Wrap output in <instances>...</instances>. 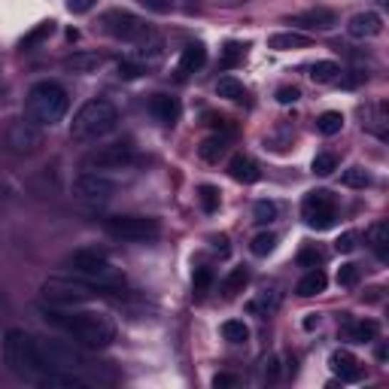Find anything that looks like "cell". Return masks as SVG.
Returning a JSON list of instances; mask_svg holds the SVG:
<instances>
[{"mask_svg":"<svg viewBox=\"0 0 389 389\" xmlns=\"http://www.w3.org/2000/svg\"><path fill=\"white\" fill-rule=\"evenodd\" d=\"M43 319L58 326L61 331H67L79 344L95 347V350L107 347L110 341L116 338V326H113L107 316L91 313V311H49V307H43Z\"/></svg>","mask_w":389,"mask_h":389,"instance_id":"obj_1","label":"cell"},{"mask_svg":"<svg viewBox=\"0 0 389 389\" xmlns=\"http://www.w3.org/2000/svg\"><path fill=\"white\" fill-rule=\"evenodd\" d=\"M67 107H71V98H67V91L58 83H52V79L37 83L28 91V100H25L28 119L33 125H40V128H52V125H58L67 116Z\"/></svg>","mask_w":389,"mask_h":389,"instance_id":"obj_2","label":"cell"},{"mask_svg":"<svg viewBox=\"0 0 389 389\" xmlns=\"http://www.w3.org/2000/svg\"><path fill=\"white\" fill-rule=\"evenodd\" d=\"M4 359L9 365V371L21 380H37L46 371V365L40 359V347L37 338L28 335L25 328H9L4 338Z\"/></svg>","mask_w":389,"mask_h":389,"instance_id":"obj_3","label":"cell"},{"mask_svg":"<svg viewBox=\"0 0 389 389\" xmlns=\"http://www.w3.org/2000/svg\"><path fill=\"white\" fill-rule=\"evenodd\" d=\"M116 122H119V113L110 100H100V98L88 100V104L76 110V116L71 122V137L73 140H98V137H104L116 128Z\"/></svg>","mask_w":389,"mask_h":389,"instance_id":"obj_4","label":"cell"},{"mask_svg":"<svg viewBox=\"0 0 389 389\" xmlns=\"http://www.w3.org/2000/svg\"><path fill=\"white\" fill-rule=\"evenodd\" d=\"M67 265L73 268L79 280L98 286V289H116V286L125 283V274L107 256L95 253V249H76L73 256H67Z\"/></svg>","mask_w":389,"mask_h":389,"instance_id":"obj_5","label":"cell"},{"mask_svg":"<svg viewBox=\"0 0 389 389\" xmlns=\"http://www.w3.org/2000/svg\"><path fill=\"white\" fill-rule=\"evenodd\" d=\"M104 232L113 240H125V244H146L162 234V225L152 216H113L104 222Z\"/></svg>","mask_w":389,"mask_h":389,"instance_id":"obj_6","label":"cell"},{"mask_svg":"<svg viewBox=\"0 0 389 389\" xmlns=\"http://www.w3.org/2000/svg\"><path fill=\"white\" fill-rule=\"evenodd\" d=\"M37 347H40L43 365L46 368H52V371H85L88 368L85 353L76 344H71V341L49 338V341H37Z\"/></svg>","mask_w":389,"mask_h":389,"instance_id":"obj_7","label":"cell"},{"mask_svg":"<svg viewBox=\"0 0 389 389\" xmlns=\"http://www.w3.org/2000/svg\"><path fill=\"white\" fill-rule=\"evenodd\" d=\"M95 295H100L98 286H91L85 280H71V277H49L43 283V299H49L55 304H85Z\"/></svg>","mask_w":389,"mask_h":389,"instance_id":"obj_8","label":"cell"},{"mask_svg":"<svg viewBox=\"0 0 389 389\" xmlns=\"http://www.w3.org/2000/svg\"><path fill=\"white\" fill-rule=\"evenodd\" d=\"M100 31L122 40V43L150 40V28H146L134 13H128V9H110V13H104V19H100Z\"/></svg>","mask_w":389,"mask_h":389,"instance_id":"obj_9","label":"cell"},{"mask_svg":"<svg viewBox=\"0 0 389 389\" xmlns=\"http://www.w3.org/2000/svg\"><path fill=\"white\" fill-rule=\"evenodd\" d=\"M301 216H304V222L311 225V228H331L338 219V204H335V194H331L328 189H313V192H307L304 194V201H301Z\"/></svg>","mask_w":389,"mask_h":389,"instance_id":"obj_10","label":"cell"},{"mask_svg":"<svg viewBox=\"0 0 389 389\" xmlns=\"http://www.w3.org/2000/svg\"><path fill=\"white\" fill-rule=\"evenodd\" d=\"M134 162V150L128 143H113V146H100V150L88 152L83 158V167L85 170H119V167H128Z\"/></svg>","mask_w":389,"mask_h":389,"instance_id":"obj_11","label":"cell"},{"mask_svg":"<svg viewBox=\"0 0 389 389\" xmlns=\"http://www.w3.org/2000/svg\"><path fill=\"white\" fill-rule=\"evenodd\" d=\"M113 192H116V186L104 174H98V170H85V174H79L73 180V194L79 201H91V204L110 201Z\"/></svg>","mask_w":389,"mask_h":389,"instance_id":"obj_12","label":"cell"},{"mask_svg":"<svg viewBox=\"0 0 389 389\" xmlns=\"http://www.w3.org/2000/svg\"><path fill=\"white\" fill-rule=\"evenodd\" d=\"M43 143V134H40V125L33 122H13L6 128V150L16 152V155H31L37 152Z\"/></svg>","mask_w":389,"mask_h":389,"instance_id":"obj_13","label":"cell"},{"mask_svg":"<svg viewBox=\"0 0 389 389\" xmlns=\"http://www.w3.org/2000/svg\"><path fill=\"white\" fill-rule=\"evenodd\" d=\"M292 25L307 28V31H331L338 25V13H335V9H326V6H313V9H307V13H301V16H295Z\"/></svg>","mask_w":389,"mask_h":389,"instance_id":"obj_14","label":"cell"},{"mask_svg":"<svg viewBox=\"0 0 389 389\" xmlns=\"http://www.w3.org/2000/svg\"><path fill=\"white\" fill-rule=\"evenodd\" d=\"M33 383L43 389H85L88 386L85 377H79L76 371H52V368H46Z\"/></svg>","mask_w":389,"mask_h":389,"instance_id":"obj_15","label":"cell"},{"mask_svg":"<svg viewBox=\"0 0 389 389\" xmlns=\"http://www.w3.org/2000/svg\"><path fill=\"white\" fill-rule=\"evenodd\" d=\"M328 368L341 377V383H353V380H359V377H362L359 359L353 356V353H347V350H335V353H331V356H328Z\"/></svg>","mask_w":389,"mask_h":389,"instance_id":"obj_16","label":"cell"},{"mask_svg":"<svg viewBox=\"0 0 389 389\" xmlns=\"http://www.w3.org/2000/svg\"><path fill=\"white\" fill-rule=\"evenodd\" d=\"M350 37H356V40H368V37H377V33L383 31V19L377 16V13H356L350 19Z\"/></svg>","mask_w":389,"mask_h":389,"instance_id":"obj_17","label":"cell"},{"mask_svg":"<svg viewBox=\"0 0 389 389\" xmlns=\"http://www.w3.org/2000/svg\"><path fill=\"white\" fill-rule=\"evenodd\" d=\"M204 64H207V49H204L201 43H189L186 49H182V55H180V67H177V73H180V79H186L189 73L201 71Z\"/></svg>","mask_w":389,"mask_h":389,"instance_id":"obj_18","label":"cell"},{"mask_svg":"<svg viewBox=\"0 0 389 389\" xmlns=\"http://www.w3.org/2000/svg\"><path fill=\"white\" fill-rule=\"evenodd\" d=\"M150 113L162 122V125H174L180 119V100L170 98V95H155L150 100Z\"/></svg>","mask_w":389,"mask_h":389,"instance_id":"obj_19","label":"cell"},{"mask_svg":"<svg viewBox=\"0 0 389 389\" xmlns=\"http://www.w3.org/2000/svg\"><path fill=\"white\" fill-rule=\"evenodd\" d=\"M228 174H232V180L244 182V186H249V182H259V165L253 162V158L247 155H234L232 162H228Z\"/></svg>","mask_w":389,"mask_h":389,"instance_id":"obj_20","label":"cell"},{"mask_svg":"<svg viewBox=\"0 0 389 389\" xmlns=\"http://www.w3.org/2000/svg\"><path fill=\"white\" fill-rule=\"evenodd\" d=\"M326 286H328L326 271H323V268H313V271H307L304 277L299 280V286H295V292H299L301 299H313V295L326 292Z\"/></svg>","mask_w":389,"mask_h":389,"instance_id":"obj_21","label":"cell"},{"mask_svg":"<svg viewBox=\"0 0 389 389\" xmlns=\"http://www.w3.org/2000/svg\"><path fill=\"white\" fill-rule=\"evenodd\" d=\"M311 46V40L304 33H295V31H286V33H274L268 40V49H277V52H286V49H304Z\"/></svg>","mask_w":389,"mask_h":389,"instance_id":"obj_22","label":"cell"},{"mask_svg":"<svg viewBox=\"0 0 389 389\" xmlns=\"http://www.w3.org/2000/svg\"><path fill=\"white\" fill-rule=\"evenodd\" d=\"M368 244L377 253V259H386L389 256V225L386 222H374L368 228Z\"/></svg>","mask_w":389,"mask_h":389,"instance_id":"obj_23","label":"cell"},{"mask_svg":"<svg viewBox=\"0 0 389 389\" xmlns=\"http://www.w3.org/2000/svg\"><path fill=\"white\" fill-rule=\"evenodd\" d=\"M311 79H313V83H319V85L338 83V79H341V67L335 61H316L311 67Z\"/></svg>","mask_w":389,"mask_h":389,"instance_id":"obj_24","label":"cell"},{"mask_svg":"<svg viewBox=\"0 0 389 389\" xmlns=\"http://www.w3.org/2000/svg\"><path fill=\"white\" fill-rule=\"evenodd\" d=\"M216 95L225 98V100H234V104H240V100L247 98V88L240 85L234 76H222L219 83H216Z\"/></svg>","mask_w":389,"mask_h":389,"instance_id":"obj_25","label":"cell"},{"mask_svg":"<svg viewBox=\"0 0 389 389\" xmlns=\"http://www.w3.org/2000/svg\"><path fill=\"white\" fill-rule=\"evenodd\" d=\"M222 338L228 341V344H247L249 328H247L244 319H225V323H222Z\"/></svg>","mask_w":389,"mask_h":389,"instance_id":"obj_26","label":"cell"},{"mask_svg":"<svg viewBox=\"0 0 389 389\" xmlns=\"http://www.w3.org/2000/svg\"><path fill=\"white\" fill-rule=\"evenodd\" d=\"M228 150V137H222V134H213V137H207V140L201 143V158L204 162H219V155Z\"/></svg>","mask_w":389,"mask_h":389,"instance_id":"obj_27","label":"cell"},{"mask_svg":"<svg viewBox=\"0 0 389 389\" xmlns=\"http://www.w3.org/2000/svg\"><path fill=\"white\" fill-rule=\"evenodd\" d=\"M247 283H249V271H247V268H234V271L222 280V295H225V299H234L237 292H244Z\"/></svg>","mask_w":389,"mask_h":389,"instance_id":"obj_28","label":"cell"},{"mask_svg":"<svg viewBox=\"0 0 389 389\" xmlns=\"http://www.w3.org/2000/svg\"><path fill=\"white\" fill-rule=\"evenodd\" d=\"M377 323L374 319H362V323H353L350 326V341H356V344H371V341L377 338Z\"/></svg>","mask_w":389,"mask_h":389,"instance_id":"obj_29","label":"cell"},{"mask_svg":"<svg viewBox=\"0 0 389 389\" xmlns=\"http://www.w3.org/2000/svg\"><path fill=\"white\" fill-rule=\"evenodd\" d=\"M341 128H344V116H341V113H335V110H328V113H323V116L316 119V131L326 134V137L341 134Z\"/></svg>","mask_w":389,"mask_h":389,"instance_id":"obj_30","label":"cell"},{"mask_svg":"<svg viewBox=\"0 0 389 389\" xmlns=\"http://www.w3.org/2000/svg\"><path fill=\"white\" fill-rule=\"evenodd\" d=\"M55 31V21H40L37 28H33L31 33H25V40H21V49H33V46H40L43 40H49Z\"/></svg>","mask_w":389,"mask_h":389,"instance_id":"obj_31","label":"cell"},{"mask_svg":"<svg viewBox=\"0 0 389 389\" xmlns=\"http://www.w3.org/2000/svg\"><path fill=\"white\" fill-rule=\"evenodd\" d=\"M71 71H79V73H88V71H95V67H100L104 64V55H73V58H67L64 61Z\"/></svg>","mask_w":389,"mask_h":389,"instance_id":"obj_32","label":"cell"},{"mask_svg":"<svg viewBox=\"0 0 389 389\" xmlns=\"http://www.w3.org/2000/svg\"><path fill=\"white\" fill-rule=\"evenodd\" d=\"M219 189L216 186H198V204H201V210L204 213H216L219 210Z\"/></svg>","mask_w":389,"mask_h":389,"instance_id":"obj_33","label":"cell"},{"mask_svg":"<svg viewBox=\"0 0 389 389\" xmlns=\"http://www.w3.org/2000/svg\"><path fill=\"white\" fill-rule=\"evenodd\" d=\"M341 182L350 186V189H365V186H371V174L365 167H350V170H344Z\"/></svg>","mask_w":389,"mask_h":389,"instance_id":"obj_34","label":"cell"},{"mask_svg":"<svg viewBox=\"0 0 389 389\" xmlns=\"http://www.w3.org/2000/svg\"><path fill=\"white\" fill-rule=\"evenodd\" d=\"M274 247H277V234L271 232H261L253 237V244H249V249H253V256H268L274 253Z\"/></svg>","mask_w":389,"mask_h":389,"instance_id":"obj_35","label":"cell"},{"mask_svg":"<svg viewBox=\"0 0 389 389\" xmlns=\"http://www.w3.org/2000/svg\"><path fill=\"white\" fill-rule=\"evenodd\" d=\"M253 219H256L259 225L274 222V219H277V204H274V201H256V207H253Z\"/></svg>","mask_w":389,"mask_h":389,"instance_id":"obj_36","label":"cell"},{"mask_svg":"<svg viewBox=\"0 0 389 389\" xmlns=\"http://www.w3.org/2000/svg\"><path fill=\"white\" fill-rule=\"evenodd\" d=\"M244 49H247V46H240V43H228L225 46V49H222V67H225V71H232V67H237L240 61H244Z\"/></svg>","mask_w":389,"mask_h":389,"instance_id":"obj_37","label":"cell"},{"mask_svg":"<svg viewBox=\"0 0 389 389\" xmlns=\"http://www.w3.org/2000/svg\"><path fill=\"white\" fill-rule=\"evenodd\" d=\"M338 170V155H331V152H319L313 158V174L319 177H328V174H335Z\"/></svg>","mask_w":389,"mask_h":389,"instance_id":"obj_38","label":"cell"},{"mask_svg":"<svg viewBox=\"0 0 389 389\" xmlns=\"http://www.w3.org/2000/svg\"><path fill=\"white\" fill-rule=\"evenodd\" d=\"M359 283V268L356 265H341L338 268V286H344V289H350V286Z\"/></svg>","mask_w":389,"mask_h":389,"instance_id":"obj_39","label":"cell"},{"mask_svg":"<svg viewBox=\"0 0 389 389\" xmlns=\"http://www.w3.org/2000/svg\"><path fill=\"white\" fill-rule=\"evenodd\" d=\"M210 283H213V271L210 268H198L194 271V277H192V286H194V292L204 295L210 289Z\"/></svg>","mask_w":389,"mask_h":389,"instance_id":"obj_40","label":"cell"},{"mask_svg":"<svg viewBox=\"0 0 389 389\" xmlns=\"http://www.w3.org/2000/svg\"><path fill=\"white\" fill-rule=\"evenodd\" d=\"M140 73H146V67H143L140 61H131V58L119 61V76H122V79H137Z\"/></svg>","mask_w":389,"mask_h":389,"instance_id":"obj_41","label":"cell"},{"mask_svg":"<svg viewBox=\"0 0 389 389\" xmlns=\"http://www.w3.org/2000/svg\"><path fill=\"white\" fill-rule=\"evenodd\" d=\"M356 247H359V234H356V232H344V234L335 240V249H338V253H353Z\"/></svg>","mask_w":389,"mask_h":389,"instance_id":"obj_42","label":"cell"},{"mask_svg":"<svg viewBox=\"0 0 389 389\" xmlns=\"http://www.w3.org/2000/svg\"><path fill=\"white\" fill-rule=\"evenodd\" d=\"M140 4L150 9V13H158V16H165L170 13V6H174V0H140Z\"/></svg>","mask_w":389,"mask_h":389,"instance_id":"obj_43","label":"cell"},{"mask_svg":"<svg viewBox=\"0 0 389 389\" xmlns=\"http://www.w3.org/2000/svg\"><path fill=\"white\" fill-rule=\"evenodd\" d=\"M299 98H301V91L295 88V85H283V88H277V100H280V104H295Z\"/></svg>","mask_w":389,"mask_h":389,"instance_id":"obj_44","label":"cell"},{"mask_svg":"<svg viewBox=\"0 0 389 389\" xmlns=\"http://www.w3.org/2000/svg\"><path fill=\"white\" fill-rule=\"evenodd\" d=\"M299 261H301V265H319V261H323V253H319L316 247H304Z\"/></svg>","mask_w":389,"mask_h":389,"instance_id":"obj_45","label":"cell"},{"mask_svg":"<svg viewBox=\"0 0 389 389\" xmlns=\"http://www.w3.org/2000/svg\"><path fill=\"white\" fill-rule=\"evenodd\" d=\"M91 6H95V0H67V9H71L73 16H83V13H88Z\"/></svg>","mask_w":389,"mask_h":389,"instance_id":"obj_46","label":"cell"},{"mask_svg":"<svg viewBox=\"0 0 389 389\" xmlns=\"http://www.w3.org/2000/svg\"><path fill=\"white\" fill-rule=\"evenodd\" d=\"M213 386H216V389L237 386V377H234V374H216V377H213Z\"/></svg>","mask_w":389,"mask_h":389,"instance_id":"obj_47","label":"cell"},{"mask_svg":"<svg viewBox=\"0 0 389 389\" xmlns=\"http://www.w3.org/2000/svg\"><path fill=\"white\" fill-rule=\"evenodd\" d=\"M277 365H280V359H271V362H265V380H277V374H280V368H277Z\"/></svg>","mask_w":389,"mask_h":389,"instance_id":"obj_48","label":"cell"},{"mask_svg":"<svg viewBox=\"0 0 389 389\" xmlns=\"http://www.w3.org/2000/svg\"><path fill=\"white\" fill-rule=\"evenodd\" d=\"M313 326H319V316L316 313H311V316L304 319V328H313Z\"/></svg>","mask_w":389,"mask_h":389,"instance_id":"obj_49","label":"cell"},{"mask_svg":"<svg viewBox=\"0 0 389 389\" xmlns=\"http://www.w3.org/2000/svg\"><path fill=\"white\" fill-rule=\"evenodd\" d=\"M228 4H234V0H228Z\"/></svg>","mask_w":389,"mask_h":389,"instance_id":"obj_50","label":"cell"}]
</instances>
